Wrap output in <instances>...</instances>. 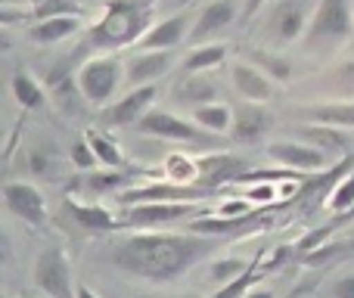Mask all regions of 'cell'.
Masks as SVG:
<instances>
[{"label": "cell", "instance_id": "cell-1", "mask_svg": "<svg viewBox=\"0 0 354 298\" xmlns=\"http://www.w3.org/2000/svg\"><path fill=\"white\" fill-rule=\"evenodd\" d=\"M214 249H218V239L199 236L189 230H131L112 239L106 258L124 277L165 286V283H177L199 261H205Z\"/></svg>", "mask_w": 354, "mask_h": 298}, {"label": "cell", "instance_id": "cell-2", "mask_svg": "<svg viewBox=\"0 0 354 298\" xmlns=\"http://www.w3.org/2000/svg\"><path fill=\"white\" fill-rule=\"evenodd\" d=\"M159 0H106L103 16L91 25L87 44L93 50H122L140 44L156 25Z\"/></svg>", "mask_w": 354, "mask_h": 298}, {"label": "cell", "instance_id": "cell-3", "mask_svg": "<svg viewBox=\"0 0 354 298\" xmlns=\"http://www.w3.org/2000/svg\"><path fill=\"white\" fill-rule=\"evenodd\" d=\"M354 31V3L351 0H317L314 6L311 25H308L301 47L305 53L320 56L333 53L336 47H342Z\"/></svg>", "mask_w": 354, "mask_h": 298}, {"label": "cell", "instance_id": "cell-4", "mask_svg": "<svg viewBox=\"0 0 354 298\" xmlns=\"http://www.w3.org/2000/svg\"><path fill=\"white\" fill-rule=\"evenodd\" d=\"M75 81H78V93L84 103L106 109L115 100L118 87L124 84V62L115 53H97L81 62Z\"/></svg>", "mask_w": 354, "mask_h": 298}, {"label": "cell", "instance_id": "cell-5", "mask_svg": "<svg viewBox=\"0 0 354 298\" xmlns=\"http://www.w3.org/2000/svg\"><path fill=\"white\" fill-rule=\"evenodd\" d=\"M137 134L153 137V140H171V143H199L202 149H214L224 143V137L202 131L193 118H180L165 109H149L143 122L137 124Z\"/></svg>", "mask_w": 354, "mask_h": 298}, {"label": "cell", "instance_id": "cell-6", "mask_svg": "<svg viewBox=\"0 0 354 298\" xmlns=\"http://www.w3.org/2000/svg\"><path fill=\"white\" fill-rule=\"evenodd\" d=\"M31 283L44 298H78V283L72 277V261L59 245H44L31 264Z\"/></svg>", "mask_w": 354, "mask_h": 298}, {"label": "cell", "instance_id": "cell-7", "mask_svg": "<svg viewBox=\"0 0 354 298\" xmlns=\"http://www.w3.org/2000/svg\"><path fill=\"white\" fill-rule=\"evenodd\" d=\"M317 0H274L268 12V37L274 44H295L305 37Z\"/></svg>", "mask_w": 354, "mask_h": 298}, {"label": "cell", "instance_id": "cell-8", "mask_svg": "<svg viewBox=\"0 0 354 298\" xmlns=\"http://www.w3.org/2000/svg\"><path fill=\"white\" fill-rule=\"evenodd\" d=\"M196 202H137V205H124L122 227L124 230H162L168 224L196 214Z\"/></svg>", "mask_w": 354, "mask_h": 298}, {"label": "cell", "instance_id": "cell-9", "mask_svg": "<svg viewBox=\"0 0 354 298\" xmlns=\"http://www.w3.org/2000/svg\"><path fill=\"white\" fill-rule=\"evenodd\" d=\"M156 97H159V84L134 87L122 100H112L106 109H100V122L109 128H137L149 109H153Z\"/></svg>", "mask_w": 354, "mask_h": 298}, {"label": "cell", "instance_id": "cell-10", "mask_svg": "<svg viewBox=\"0 0 354 298\" xmlns=\"http://www.w3.org/2000/svg\"><path fill=\"white\" fill-rule=\"evenodd\" d=\"M268 158L277 162L280 168L289 171H301V174H311V171H326L330 168V156L324 149L311 147L305 140H295V137H283V140H270L268 143Z\"/></svg>", "mask_w": 354, "mask_h": 298}, {"label": "cell", "instance_id": "cell-11", "mask_svg": "<svg viewBox=\"0 0 354 298\" xmlns=\"http://www.w3.org/2000/svg\"><path fill=\"white\" fill-rule=\"evenodd\" d=\"M3 208L19 218L22 224L31 227H44L47 224V199L37 187L25 180H6L3 183Z\"/></svg>", "mask_w": 354, "mask_h": 298}, {"label": "cell", "instance_id": "cell-12", "mask_svg": "<svg viewBox=\"0 0 354 298\" xmlns=\"http://www.w3.org/2000/svg\"><path fill=\"white\" fill-rule=\"evenodd\" d=\"M239 19V0H212L199 10L189 31V44L199 47V44H212L218 35H224L233 22Z\"/></svg>", "mask_w": 354, "mask_h": 298}, {"label": "cell", "instance_id": "cell-13", "mask_svg": "<svg viewBox=\"0 0 354 298\" xmlns=\"http://www.w3.org/2000/svg\"><path fill=\"white\" fill-rule=\"evenodd\" d=\"M174 66V53L171 50H143L134 53L124 62V87H147V84H159Z\"/></svg>", "mask_w": 354, "mask_h": 298}, {"label": "cell", "instance_id": "cell-14", "mask_svg": "<svg viewBox=\"0 0 354 298\" xmlns=\"http://www.w3.org/2000/svg\"><path fill=\"white\" fill-rule=\"evenodd\" d=\"M245 174H249L245 158L233 156V152H208L199 158V187L208 193L224 183H243Z\"/></svg>", "mask_w": 354, "mask_h": 298}, {"label": "cell", "instance_id": "cell-15", "mask_svg": "<svg viewBox=\"0 0 354 298\" xmlns=\"http://www.w3.org/2000/svg\"><path fill=\"white\" fill-rule=\"evenodd\" d=\"M230 84L236 87V93L245 103H270L277 97V81L268 78L255 62L249 59H236L230 62Z\"/></svg>", "mask_w": 354, "mask_h": 298}, {"label": "cell", "instance_id": "cell-16", "mask_svg": "<svg viewBox=\"0 0 354 298\" xmlns=\"http://www.w3.org/2000/svg\"><path fill=\"white\" fill-rule=\"evenodd\" d=\"M196 19L189 16V10L174 12L168 19H159V22L149 28V35L140 41V50H174L180 47L183 41H189V31H193Z\"/></svg>", "mask_w": 354, "mask_h": 298}, {"label": "cell", "instance_id": "cell-17", "mask_svg": "<svg viewBox=\"0 0 354 298\" xmlns=\"http://www.w3.org/2000/svg\"><path fill=\"white\" fill-rule=\"evenodd\" d=\"M274 118L264 109L261 103H239L233 109V128H230V140L236 143H258L264 134L270 131Z\"/></svg>", "mask_w": 354, "mask_h": 298}, {"label": "cell", "instance_id": "cell-18", "mask_svg": "<svg viewBox=\"0 0 354 298\" xmlns=\"http://www.w3.org/2000/svg\"><path fill=\"white\" fill-rule=\"evenodd\" d=\"M218 100H221V84L212 78V72L183 75V81L174 87V103L189 112H196L199 106L218 103Z\"/></svg>", "mask_w": 354, "mask_h": 298}, {"label": "cell", "instance_id": "cell-19", "mask_svg": "<svg viewBox=\"0 0 354 298\" xmlns=\"http://www.w3.org/2000/svg\"><path fill=\"white\" fill-rule=\"evenodd\" d=\"M66 214L87 233H118V230H124L122 218H118L115 212H109L106 205H93V202L66 199Z\"/></svg>", "mask_w": 354, "mask_h": 298}, {"label": "cell", "instance_id": "cell-20", "mask_svg": "<svg viewBox=\"0 0 354 298\" xmlns=\"http://www.w3.org/2000/svg\"><path fill=\"white\" fill-rule=\"evenodd\" d=\"M295 140H305L311 147L324 149L326 156H342L348 158L354 152V137L342 128H330V124H305V128H295Z\"/></svg>", "mask_w": 354, "mask_h": 298}, {"label": "cell", "instance_id": "cell-21", "mask_svg": "<svg viewBox=\"0 0 354 298\" xmlns=\"http://www.w3.org/2000/svg\"><path fill=\"white\" fill-rule=\"evenodd\" d=\"M299 115L308 124H330V128H342L354 131V100L345 103H314V106H301Z\"/></svg>", "mask_w": 354, "mask_h": 298}, {"label": "cell", "instance_id": "cell-22", "mask_svg": "<svg viewBox=\"0 0 354 298\" xmlns=\"http://www.w3.org/2000/svg\"><path fill=\"white\" fill-rule=\"evenodd\" d=\"M81 31V16H53V19H41V22H31L28 37L41 47H50V44L68 41Z\"/></svg>", "mask_w": 354, "mask_h": 298}, {"label": "cell", "instance_id": "cell-23", "mask_svg": "<svg viewBox=\"0 0 354 298\" xmlns=\"http://www.w3.org/2000/svg\"><path fill=\"white\" fill-rule=\"evenodd\" d=\"M230 44H221V41H212V44H199L193 47L187 56H183L180 68L183 75H199V72H212V68L224 66L230 59Z\"/></svg>", "mask_w": 354, "mask_h": 298}, {"label": "cell", "instance_id": "cell-24", "mask_svg": "<svg viewBox=\"0 0 354 298\" xmlns=\"http://www.w3.org/2000/svg\"><path fill=\"white\" fill-rule=\"evenodd\" d=\"M10 93H12V100H16L19 109H25V112H35L47 103V91H44V84L31 72H25V68H19V72L10 78Z\"/></svg>", "mask_w": 354, "mask_h": 298}, {"label": "cell", "instance_id": "cell-25", "mask_svg": "<svg viewBox=\"0 0 354 298\" xmlns=\"http://www.w3.org/2000/svg\"><path fill=\"white\" fill-rule=\"evenodd\" d=\"M162 174H165V180L177 183V187H199V158L187 156V152H171L162 162Z\"/></svg>", "mask_w": 354, "mask_h": 298}, {"label": "cell", "instance_id": "cell-26", "mask_svg": "<svg viewBox=\"0 0 354 298\" xmlns=\"http://www.w3.org/2000/svg\"><path fill=\"white\" fill-rule=\"evenodd\" d=\"M189 118H193V122L199 124L202 131H208V134H218V137L230 134V128H233V109L227 103L199 106V109H196Z\"/></svg>", "mask_w": 354, "mask_h": 298}, {"label": "cell", "instance_id": "cell-27", "mask_svg": "<svg viewBox=\"0 0 354 298\" xmlns=\"http://www.w3.org/2000/svg\"><path fill=\"white\" fill-rule=\"evenodd\" d=\"M72 187L84 189V193L103 196V193H115V189H128V174L124 171H112V168H97L93 174H81L78 183Z\"/></svg>", "mask_w": 354, "mask_h": 298}, {"label": "cell", "instance_id": "cell-28", "mask_svg": "<svg viewBox=\"0 0 354 298\" xmlns=\"http://www.w3.org/2000/svg\"><path fill=\"white\" fill-rule=\"evenodd\" d=\"M84 140L91 143L93 152H97L100 168H112V171H122L124 168L122 149H118V143H112L106 134H100V131H84Z\"/></svg>", "mask_w": 354, "mask_h": 298}, {"label": "cell", "instance_id": "cell-29", "mask_svg": "<svg viewBox=\"0 0 354 298\" xmlns=\"http://www.w3.org/2000/svg\"><path fill=\"white\" fill-rule=\"evenodd\" d=\"M249 62H255V66L261 68L268 78H274L277 84H289V81H292V75H295L292 72V62L283 59V56H277V53H268V50H255Z\"/></svg>", "mask_w": 354, "mask_h": 298}, {"label": "cell", "instance_id": "cell-30", "mask_svg": "<svg viewBox=\"0 0 354 298\" xmlns=\"http://www.w3.org/2000/svg\"><path fill=\"white\" fill-rule=\"evenodd\" d=\"M249 268H252V261H245V258H236V255L214 258V261L208 264V280H212L214 286H224V283H230V280H236V277H243Z\"/></svg>", "mask_w": 354, "mask_h": 298}, {"label": "cell", "instance_id": "cell-31", "mask_svg": "<svg viewBox=\"0 0 354 298\" xmlns=\"http://www.w3.org/2000/svg\"><path fill=\"white\" fill-rule=\"evenodd\" d=\"M28 16H31V22L53 19V16H81V3L78 0H35Z\"/></svg>", "mask_w": 354, "mask_h": 298}, {"label": "cell", "instance_id": "cell-32", "mask_svg": "<svg viewBox=\"0 0 354 298\" xmlns=\"http://www.w3.org/2000/svg\"><path fill=\"white\" fill-rule=\"evenodd\" d=\"M330 212L333 214H348V212H354V168L336 183V187H333V193H330Z\"/></svg>", "mask_w": 354, "mask_h": 298}, {"label": "cell", "instance_id": "cell-33", "mask_svg": "<svg viewBox=\"0 0 354 298\" xmlns=\"http://www.w3.org/2000/svg\"><path fill=\"white\" fill-rule=\"evenodd\" d=\"M28 171H31V174H41V177L56 174V152H53V143H50V147H35V149L28 152Z\"/></svg>", "mask_w": 354, "mask_h": 298}, {"label": "cell", "instance_id": "cell-34", "mask_svg": "<svg viewBox=\"0 0 354 298\" xmlns=\"http://www.w3.org/2000/svg\"><path fill=\"white\" fill-rule=\"evenodd\" d=\"M68 158H72V165H75L78 171H97V168H100L97 152L91 149V143H87V140L72 143V149H68Z\"/></svg>", "mask_w": 354, "mask_h": 298}, {"label": "cell", "instance_id": "cell-35", "mask_svg": "<svg viewBox=\"0 0 354 298\" xmlns=\"http://www.w3.org/2000/svg\"><path fill=\"white\" fill-rule=\"evenodd\" d=\"M330 84L336 87L339 93H354V59H348V62H339L336 68L330 72Z\"/></svg>", "mask_w": 354, "mask_h": 298}, {"label": "cell", "instance_id": "cell-36", "mask_svg": "<svg viewBox=\"0 0 354 298\" xmlns=\"http://www.w3.org/2000/svg\"><path fill=\"white\" fill-rule=\"evenodd\" d=\"M330 298H354V274H342L330 283Z\"/></svg>", "mask_w": 354, "mask_h": 298}, {"label": "cell", "instance_id": "cell-37", "mask_svg": "<svg viewBox=\"0 0 354 298\" xmlns=\"http://www.w3.org/2000/svg\"><path fill=\"white\" fill-rule=\"evenodd\" d=\"M268 3H274V0H245V3H243V19H245V22H249V19H255Z\"/></svg>", "mask_w": 354, "mask_h": 298}, {"label": "cell", "instance_id": "cell-38", "mask_svg": "<svg viewBox=\"0 0 354 298\" xmlns=\"http://www.w3.org/2000/svg\"><path fill=\"white\" fill-rule=\"evenodd\" d=\"M243 298H274V292H270L268 286H255V289H249Z\"/></svg>", "mask_w": 354, "mask_h": 298}, {"label": "cell", "instance_id": "cell-39", "mask_svg": "<svg viewBox=\"0 0 354 298\" xmlns=\"http://www.w3.org/2000/svg\"><path fill=\"white\" fill-rule=\"evenodd\" d=\"M308 292H311V283H301V286H295L292 292H289L286 298H305Z\"/></svg>", "mask_w": 354, "mask_h": 298}, {"label": "cell", "instance_id": "cell-40", "mask_svg": "<svg viewBox=\"0 0 354 298\" xmlns=\"http://www.w3.org/2000/svg\"><path fill=\"white\" fill-rule=\"evenodd\" d=\"M78 298H103V295H97L91 286H84V283H78Z\"/></svg>", "mask_w": 354, "mask_h": 298}, {"label": "cell", "instance_id": "cell-41", "mask_svg": "<svg viewBox=\"0 0 354 298\" xmlns=\"http://www.w3.org/2000/svg\"><path fill=\"white\" fill-rule=\"evenodd\" d=\"M351 3H354V0H351Z\"/></svg>", "mask_w": 354, "mask_h": 298}]
</instances>
